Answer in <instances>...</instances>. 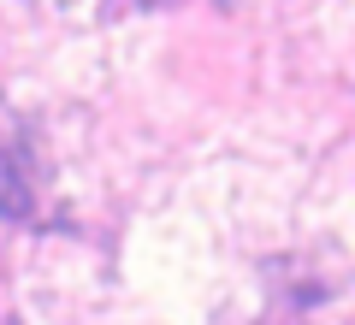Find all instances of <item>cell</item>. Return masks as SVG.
I'll return each instance as SVG.
<instances>
[{
    "label": "cell",
    "mask_w": 355,
    "mask_h": 325,
    "mask_svg": "<svg viewBox=\"0 0 355 325\" xmlns=\"http://www.w3.org/2000/svg\"><path fill=\"white\" fill-rule=\"evenodd\" d=\"M148 6H172V0H148Z\"/></svg>",
    "instance_id": "obj_1"
}]
</instances>
